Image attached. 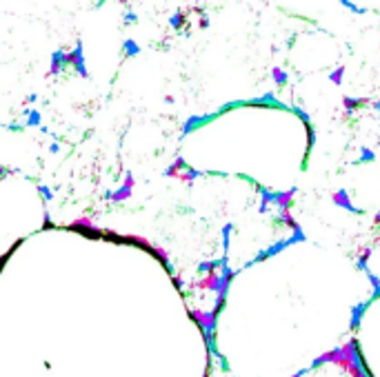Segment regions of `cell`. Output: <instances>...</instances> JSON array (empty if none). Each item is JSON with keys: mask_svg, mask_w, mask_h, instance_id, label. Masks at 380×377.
<instances>
[{"mask_svg": "<svg viewBox=\"0 0 380 377\" xmlns=\"http://www.w3.org/2000/svg\"><path fill=\"white\" fill-rule=\"evenodd\" d=\"M133 186H136V180H133L131 173H127V176H125V182L120 184L113 193L107 195V198H109V202H113V204H118V202H125V200H129V198H131Z\"/></svg>", "mask_w": 380, "mask_h": 377, "instance_id": "cell-1", "label": "cell"}, {"mask_svg": "<svg viewBox=\"0 0 380 377\" xmlns=\"http://www.w3.org/2000/svg\"><path fill=\"white\" fill-rule=\"evenodd\" d=\"M293 195H296V188H289V191H285V193H276L273 202H276V206L280 208V211H289Z\"/></svg>", "mask_w": 380, "mask_h": 377, "instance_id": "cell-2", "label": "cell"}, {"mask_svg": "<svg viewBox=\"0 0 380 377\" xmlns=\"http://www.w3.org/2000/svg\"><path fill=\"white\" fill-rule=\"evenodd\" d=\"M333 202L340 206H345V208H349V211H356V208L351 206V202H349V195H347L345 191H338V193H333Z\"/></svg>", "mask_w": 380, "mask_h": 377, "instance_id": "cell-3", "label": "cell"}, {"mask_svg": "<svg viewBox=\"0 0 380 377\" xmlns=\"http://www.w3.org/2000/svg\"><path fill=\"white\" fill-rule=\"evenodd\" d=\"M27 124H29V127H40V124H43V120H40V113L33 111V109L27 111Z\"/></svg>", "mask_w": 380, "mask_h": 377, "instance_id": "cell-4", "label": "cell"}, {"mask_svg": "<svg viewBox=\"0 0 380 377\" xmlns=\"http://www.w3.org/2000/svg\"><path fill=\"white\" fill-rule=\"evenodd\" d=\"M343 73H345V67H340V69H336V71L331 73V80H333L336 85H340V80H343Z\"/></svg>", "mask_w": 380, "mask_h": 377, "instance_id": "cell-5", "label": "cell"}, {"mask_svg": "<svg viewBox=\"0 0 380 377\" xmlns=\"http://www.w3.org/2000/svg\"><path fill=\"white\" fill-rule=\"evenodd\" d=\"M273 78L278 80V85H285V82H287V76H285V73L280 71V69H273Z\"/></svg>", "mask_w": 380, "mask_h": 377, "instance_id": "cell-6", "label": "cell"}]
</instances>
